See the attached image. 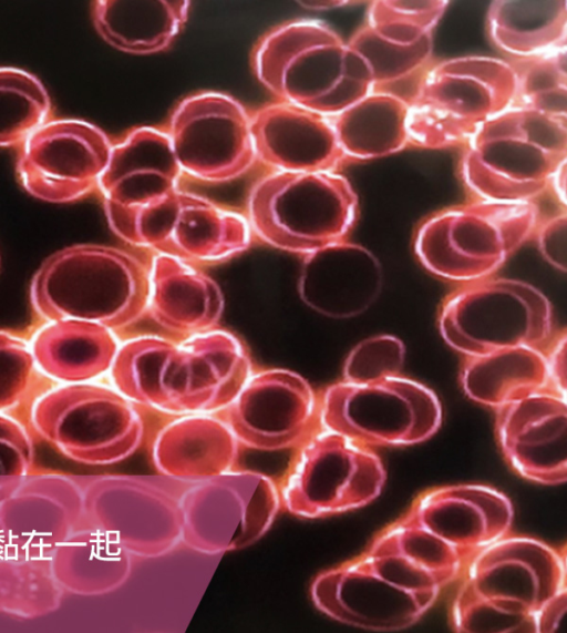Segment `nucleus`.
Returning <instances> with one entry per match:
<instances>
[{"instance_id":"obj_1","label":"nucleus","mask_w":567,"mask_h":633,"mask_svg":"<svg viewBox=\"0 0 567 633\" xmlns=\"http://www.w3.org/2000/svg\"><path fill=\"white\" fill-rule=\"evenodd\" d=\"M254 370L244 343L216 328L176 339L131 337L120 344L109 375L134 404L176 417L221 410Z\"/></svg>"},{"instance_id":"obj_2","label":"nucleus","mask_w":567,"mask_h":633,"mask_svg":"<svg viewBox=\"0 0 567 633\" xmlns=\"http://www.w3.org/2000/svg\"><path fill=\"white\" fill-rule=\"evenodd\" d=\"M457 580V574L419 552L391 522L360 554L318 573L310 598L317 610L339 623L392 632L415 624Z\"/></svg>"},{"instance_id":"obj_3","label":"nucleus","mask_w":567,"mask_h":633,"mask_svg":"<svg viewBox=\"0 0 567 633\" xmlns=\"http://www.w3.org/2000/svg\"><path fill=\"white\" fill-rule=\"evenodd\" d=\"M450 610L457 633H537L544 605L566 589L565 557L526 535H507L464 570Z\"/></svg>"},{"instance_id":"obj_4","label":"nucleus","mask_w":567,"mask_h":633,"mask_svg":"<svg viewBox=\"0 0 567 633\" xmlns=\"http://www.w3.org/2000/svg\"><path fill=\"white\" fill-rule=\"evenodd\" d=\"M148 264L120 247L76 244L51 254L34 273L30 303L44 320L76 319L113 331L146 316Z\"/></svg>"},{"instance_id":"obj_5","label":"nucleus","mask_w":567,"mask_h":633,"mask_svg":"<svg viewBox=\"0 0 567 633\" xmlns=\"http://www.w3.org/2000/svg\"><path fill=\"white\" fill-rule=\"evenodd\" d=\"M464 146L461 177L472 200L533 202L566 163L567 118L511 106Z\"/></svg>"},{"instance_id":"obj_6","label":"nucleus","mask_w":567,"mask_h":633,"mask_svg":"<svg viewBox=\"0 0 567 633\" xmlns=\"http://www.w3.org/2000/svg\"><path fill=\"white\" fill-rule=\"evenodd\" d=\"M245 216L262 243L302 257L348 241L358 197L337 172L272 171L250 187Z\"/></svg>"},{"instance_id":"obj_7","label":"nucleus","mask_w":567,"mask_h":633,"mask_svg":"<svg viewBox=\"0 0 567 633\" xmlns=\"http://www.w3.org/2000/svg\"><path fill=\"white\" fill-rule=\"evenodd\" d=\"M347 44L317 20H291L271 28L251 50L252 73L278 101L334 116L373 91L351 78Z\"/></svg>"},{"instance_id":"obj_8","label":"nucleus","mask_w":567,"mask_h":633,"mask_svg":"<svg viewBox=\"0 0 567 633\" xmlns=\"http://www.w3.org/2000/svg\"><path fill=\"white\" fill-rule=\"evenodd\" d=\"M534 202L474 201L443 208L417 227L414 253L422 266L450 282L492 277L539 223Z\"/></svg>"},{"instance_id":"obj_9","label":"nucleus","mask_w":567,"mask_h":633,"mask_svg":"<svg viewBox=\"0 0 567 633\" xmlns=\"http://www.w3.org/2000/svg\"><path fill=\"white\" fill-rule=\"evenodd\" d=\"M516 90L514 69L501 59L463 57L430 65L409 102V144H464L514 105Z\"/></svg>"},{"instance_id":"obj_10","label":"nucleus","mask_w":567,"mask_h":633,"mask_svg":"<svg viewBox=\"0 0 567 633\" xmlns=\"http://www.w3.org/2000/svg\"><path fill=\"white\" fill-rule=\"evenodd\" d=\"M106 219L125 243L196 266L228 262L252 239L245 214L179 187Z\"/></svg>"},{"instance_id":"obj_11","label":"nucleus","mask_w":567,"mask_h":633,"mask_svg":"<svg viewBox=\"0 0 567 633\" xmlns=\"http://www.w3.org/2000/svg\"><path fill=\"white\" fill-rule=\"evenodd\" d=\"M113 386L64 384L34 404L37 433L64 457L89 466H107L134 455L146 435L145 420Z\"/></svg>"},{"instance_id":"obj_12","label":"nucleus","mask_w":567,"mask_h":633,"mask_svg":"<svg viewBox=\"0 0 567 633\" xmlns=\"http://www.w3.org/2000/svg\"><path fill=\"white\" fill-rule=\"evenodd\" d=\"M548 298L533 285L488 277L462 284L449 294L439 312L445 343L465 356L511 347L549 345L554 333Z\"/></svg>"},{"instance_id":"obj_13","label":"nucleus","mask_w":567,"mask_h":633,"mask_svg":"<svg viewBox=\"0 0 567 633\" xmlns=\"http://www.w3.org/2000/svg\"><path fill=\"white\" fill-rule=\"evenodd\" d=\"M320 427L361 445L406 447L430 439L442 407L426 386L401 375L370 382L338 381L319 395Z\"/></svg>"},{"instance_id":"obj_14","label":"nucleus","mask_w":567,"mask_h":633,"mask_svg":"<svg viewBox=\"0 0 567 633\" xmlns=\"http://www.w3.org/2000/svg\"><path fill=\"white\" fill-rule=\"evenodd\" d=\"M385 480L372 448L320 427L296 449L278 486L281 508L302 519L346 513L377 499Z\"/></svg>"},{"instance_id":"obj_15","label":"nucleus","mask_w":567,"mask_h":633,"mask_svg":"<svg viewBox=\"0 0 567 633\" xmlns=\"http://www.w3.org/2000/svg\"><path fill=\"white\" fill-rule=\"evenodd\" d=\"M193 483L162 474L92 478L82 487V521L133 557H163L182 543V502Z\"/></svg>"},{"instance_id":"obj_16","label":"nucleus","mask_w":567,"mask_h":633,"mask_svg":"<svg viewBox=\"0 0 567 633\" xmlns=\"http://www.w3.org/2000/svg\"><path fill=\"white\" fill-rule=\"evenodd\" d=\"M280 509L278 484L261 471L236 468L194 482L182 502V543L212 555L247 548Z\"/></svg>"},{"instance_id":"obj_17","label":"nucleus","mask_w":567,"mask_h":633,"mask_svg":"<svg viewBox=\"0 0 567 633\" xmlns=\"http://www.w3.org/2000/svg\"><path fill=\"white\" fill-rule=\"evenodd\" d=\"M183 172L210 184L231 182L255 164L251 116L229 94L202 91L184 98L166 129Z\"/></svg>"},{"instance_id":"obj_18","label":"nucleus","mask_w":567,"mask_h":633,"mask_svg":"<svg viewBox=\"0 0 567 633\" xmlns=\"http://www.w3.org/2000/svg\"><path fill=\"white\" fill-rule=\"evenodd\" d=\"M112 145L103 130L84 120H48L19 145L17 177L43 202L79 201L97 188Z\"/></svg>"},{"instance_id":"obj_19","label":"nucleus","mask_w":567,"mask_h":633,"mask_svg":"<svg viewBox=\"0 0 567 633\" xmlns=\"http://www.w3.org/2000/svg\"><path fill=\"white\" fill-rule=\"evenodd\" d=\"M215 414L240 448L261 452L297 449L320 428L319 396L307 379L285 368L254 370Z\"/></svg>"},{"instance_id":"obj_20","label":"nucleus","mask_w":567,"mask_h":633,"mask_svg":"<svg viewBox=\"0 0 567 633\" xmlns=\"http://www.w3.org/2000/svg\"><path fill=\"white\" fill-rule=\"evenodd\" d=\"M82 515V487L62 473L31 472L0 503V559H51Z\"/></svg>"},{"instance_id":"obj_21","label":"nucleus","mask_w":567,"mask_h":633,"mask_svg":"<svg viewBox=\"0 0 567 633\" xmlns=\"http://www.w3.org/2000/svg\"><path fill=\"white\" fill-rule=\"evenodd\" d=\"M494 411L496 442L516 474L544 486L567 481L565 396L546 389Z\"/></svg>"},{"instance_id":"obj_22","label":"nucleus","mask_w":567,"mask_h":633,"mask_svg":"<svg viewBox=\"0 0 567 633\" xmlns=\"http://www.w3.org/2000/svg\"><path fill=\"white\" fill-rule=\"evenodd\" d=\"M404 513L470 562L511 533L514 518L507 496L478 483L427 489Z\"/></svg>"},{"instance_id":"obj_23","label":"nucleus","mask_w":567,"mask_h":633,"mask_svg":"<svg viewBox=\"0 0 567 633\" xmlns=\"http://www.w3.org/2000/svg\"><path fill=\"white\" fill-rule=\"evenodd\" d=\"M250 116L256 160L272 171L336 172L346 161L326 115L277 100Z\"/></svg>"},{"instance_id":"obj_24","label":"nucleus","mask_w":567,"mask_h":633,"mask_svg":"<svg viewBox=\"0 0 567 633\" xmlns=\"http://www.w3.org/2000/svg\"><path fill=\"white\" fill-rule=\"evenodd\" d=\"M382 284L377 257L346 241L302 257L297 289L310 309L329 318L347 319L369 309Z\"/></svg>"},{"instance_id":"obj_25","label":"nucleus","mask_w":567,"mask_h":633,"mask_svg":"<svg viewBox=\"0 0 567 633\" xmlns=\"http://www.w3.org/2000/svg\"><path fill=\"white\" fill-rule=\"evenodd\" d=\"M183 172L166 130L138 126L112 145L97 190L105 216L126 211L178 186Z\"/></svg>"},{"instance_id":"obj_26","label":"nucleus","mask_w":567,"mask_h":633,"mask_svg":"<svg viewBox=\"0 0 567 633\" xmlns=\"http://www.w3.org/2000/svg\"><path fill=\"white\" fill-rule=\"evenodd\" d=\"M146 315L164 330L186 338L218 328L224 296L199 266L155 254L148 264Z\"/></svg>"},{"instance_id":"obj_27","label":"nucleus","mask_w":567,"mask_h":633,"mask_svg":"<svg viewBox=\"0 0 567 633\" xmlns=\"http://www.w3.org/2000/svg\"><path fill=\"white\" fill-rule=\"evenodd\" d=\"M240 446L216 414L176 416L153 438L155 470L176 480L198 482L237 468Z\"/></svg>"},{"instance_id":"obj_28","label":"nucleus","mask_w":567,"mask_h":633,"mask_svg":"<svg viewBox=\"0 0 567 633\" xmlns=\"http://www.w3.org/2000/svg\"><path fill=\"white\" fill-rule=\"evenodd\" d=\"M120 341L110 328L84 320L47 321L30 349L35 367L64 384L92 381L110 371Z\"/></svg>"},{"instance_id":"obj_29","label":"nucleus","mask_w":567,"mask_h":633,"mask_svg":"<svg viewBox=\"0 0 567 633\" xmlns=\"http://www.w3.org/2000/svg\"><path fill=\"white\" fill-rule=\"evenodd\" d=\"M186 0H97L92 21L101 38L118 51L153 54L167 50L189 13Z\"/></svg>"},{"instance_id":"obj_30","label":"nucleus","mask_w":567,"mask_h":633,"mask_svg":"<svg viewBox=\"0 0 567 633\" xmlns=\"http://www.w3.org/2000/svg\"><path fill=\"white\" fill-rule=\"evenodd\" d=\"M460 381L471 400L492 409L550 389L545 354L534 347L465 356Z\"/></svg>"},{"instance_id":"obj_31","label":"nucleus","mask_w":567,"mask_h":633,"mask_svg":"<svg viewBox=\"0 0 567 633\" xmlns=\"http://www.w3.org/2000/svg\"><path fill=\"white\" fill-rule=\"evenodd\" d=\"M133 555L105 533L84 528L73 532L50 559L61 588L85 596L120 589L132 572Z\"/></svg>"},{"instance_id":"obj_32","label":"nucleus","mask_w":567,"mask_h":633,"mask_svg":"<svg viewBox=\"0 0 567 633\" xmlns=\"http://www.w3.org/2000/svg\"><path fill=\"white\" fill-rule=\"evenodd\" d=\"M409 103L383 91H372L331 116L346 160H369L396 153L409 144Z\"/></svg>"},{"instance_id":"obj_33","label":"nucleus","mask_w":567,"mask_h":633,"mask_svg":"<svg viewBox=\"0 0 567 633\" xmlns=\"http://www.w3.org/2000/svg\"><path fill=\"white\" fill-rule=\"evenodd\" d=\"M567 1H494L487 34L513 59L530 58L566 47Z\"/></svg>"},{"instance_id":"obj_34","label":"nucleus","mask_w":567,"mask_h":633,"mask_svg":"<svg viewBox=\"0 0 567 633\" xmlns=\"http://www.w3.org/2000/svg\"><path fill=\"white\" fill-rule=\"evenodd\" d=\"M61 596L50 559H0V613L41 617L60 606Z\"/></svg>"},{"instance_id":"obj_35","label":"nucleus","mask_w":567,"mask_h":633,"mask_svg":"<svg viewBox=\"0 0 567 633\" xmlns=\"http://www.w3.org/2000/svg\"><path fill=\"white\" fill-rule=\"evenodd\" d=\"M347 45L368 65L373 91H384L396 83L420 76L430 67L432 38L405 43L383 37L367 23L357 30Z\"/></svg>"},{"instance_id":"obj_36","label":"nucleus","mask_w":567,"mask_h":633,"mask_svg":"<svg viewBox=\"0 0 567 633\" xmlns=\"http://www.w3.org/2000/svg\"><path fill=\"white\" fill-rule=\"evenodd\" d=\"M50 112L49 93L35 75L0 67V147L20 145Z\"/></svg>"},{"instance_id":"obj_37","label":"nucleus","mask_w":567,"mask_h":633,"mask_svg":"<svg viewBox=\"0 0 567 633\" xmlns=\"http://www.w3.org/2000/svg\"><path fill=\"white\" fill-rule=\"evenodd\" d=\"M519 105L558 118H567L566 47L542 55L513 59Z\"/></svg>"},{"instance_id":"obj_38","label":"nucleus","mask_w":567,"mask_h":633,"mask_svg":"<svg viewBox=\"0 0 567 633\" xmlns=\"http://www.w3.org/2000/svg\"><path fill=\"white\" fill-rule=\"evenodd\" d=\"M446 1H373L367 24L392 40L417 43L432 38Z\"/></svg>"},{"instance_id":"obj_39","label":"nucleus","mask_w":567,"mask_h":633,"mask_svg":"<svg viewBox=\"0 0 567 633\" xmlns=\"http://www.w3.org/2000/svg\"><path fill=\"white\" fill-rule=\"evenodd\" d=\"M403 343L392 335L367 338L352 348L344 360L343 380L370 382L399 376L404 363Z\"/></svg>"},{"instance_id":"obj_40","label":"nucleus","mask_w":567,"mask_h":633,"mask_svg":"<svg viewBox=\"0 0 567 633\" xmlns=\"http://www.w3.org/2000/svg\"><path fill=\"white\" fill-rule=\"evenodd\" d=\"M33 447L24 428L0 412V503L31 473Z\"/></svg>"},{"instance_id":"obj_41","label":"nucleus","mask_w":567,"mask_h":633,"mask_svg":"<svg viewBox=\"0 0 567 633\" xmlns=\"http://www.w3.org/2000/svg\"><path fill=\"white\" fill-rule=\"evenodd\" d=\"M34 369L30 345L9 331L0 330V412L20 402Z\"/></svg>"},{"instance_id":"obj_42","label":"nucleus","mask_w":567,"mask_h":633,"mask_svg":"<svg viewBox=\"0 0 567 633\" xmlns=\"http://www.w3.org/2000/svg\"><path fill=\"white\" fill-rule=\"evenodd\" d=\"M566 229L567 217L565 212L547 221H539L535 231L537 245L543 257L554 267L566 272Z\"/></svg>"},{"instance_id":"obj_43","label":"nucleus","mask_w":567,"mask_h":633,"mask_svg":"<svg viewBox=\"0 0 567 633\" xmlns=\"http://www.w3.org/2000/svg\"><path fill=\"white\" fill-rule=\"evenodd\" d=\"M548 355H545L549 388L566 396V333L563 330L550 340Z\"/></svg>"},{"instance_id":"obj_44","label":"nucleus","mask_w":567,"mask_h":633,"mask_svg":"<svg viewBox=\"0 0 567 633\" xmlns=\"http://www.w3.org/2000/svg\"><path fill=\"white\" fill-rule=\"evenodd\" d=\"M567 610V589L554 595L540 610L537 617V633L560 631Z\"/></svg>"},{"instance_id":"obj_45","label":"nucleus","mask_w":567,"mask_h":633,"mask_svg":"<svg viewBox=\"0 0 567 633\" xmlns=\"http://www.w3.org/2000/svg\"><path fill=\"white\" fill-rule=\"evenodd\" d=\"M298 3L302 4L303 8L312 9V10H323L329 8H336L340 6H347L351 3V1H299Z\"/></svg>"}]
</instances>
